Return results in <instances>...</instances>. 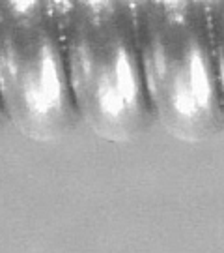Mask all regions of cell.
I'll return each instance as SVG.
<instances>
[{
	"label": "cell",
	"instance_id": "obj_7",
	"mask_svg": "<svg viewBox=\"0 0 224 253\" xmlns=\"http://www.w3.org/2000/svg\"><path fill=\"white\" fill-rule=\"evenodd\" d=\"M157 6L162 8H179V6H187L189 0H153Z\"/></svg>",
	"mask_w": 224,
	"mask_h": 253
},
{
	"label": "cell",
	"instance_id": "obj_2",
	"mask_svg": "<svg viewBox=\"0 0 224 253\" xmlns=\"http://www.w3.org/2000/svg\"><path fill=\"white\" fill-rule=\"evenodd\" d=\"M75 109L96 133L127 141L150 122L138 40L114 8L81 9L64 42Z\"/></svg>",
	"mask_w": 224,
	"mask_h": 253
},
{
	"label": "cell",
	"instance_id": "obj_6",
	"mask_svg": "<svg viewBox=\"0 0 224 253\" xmlns=\"http://www.w3.org/2000/svg\"><path fill=\"white\" fill-rule=\"evenodd\" d=\"M58 4H77L81 9H105L112 8L114 0H56Z\"/></svg>",
	"mask_w": 224,
	"mask_h": 253
},
{
	"label": "cell",
	"instance_id": "obj_1",
	"mask_svg": "<svg viewBox=\"0 0 224 253\" xmlns=\"http://www.w3.org/2000/svg\"><path fill=\"white\" fill-rule=\"evenodd\" d=\"M136 40L150 105L162 124L189 141L219 133L224 96L209 27L187 6H157Z\"/></svg>",
	"mask_w": 224,
	"mask_h": 253
},
{
	"label": "cell",
	"instance_id": "obj_5",
	"mask_svg": "<svg viewBox=\"0 0 224 253\" xmlns=\"http://www.w3.org/2000/svg\"><path fill=\"white\" fill-rule=\"evenodd\" d=\"M0 2L8 6L11 15H34L43 2H53V0H0Z\"/></svg>",
	"mask_w": 224,
	"mask_h": 253
},
{
	"label": "cell",
	"instance_id": "obj_4",
	"mask_svg": "<svg viewBox=\"0 0 224 253\" xmlns=\"http://www.w3.org/2000/svg\"><path fill=\"white\" fill-rule=\"evenodd\" d=\"M213 34V45H215V56H217V68H219V79H221V88L224 96V8L219 13L215 23V28L211 30Z\"/></svg>",
	"mask_w": 224,
	"mask_h": 253
},
{
	"label": "cell",
	"instance_id": "obj_3",
	"mask_svg": "<svg viewBox=\"0 0 224 253\" xmlns=\"http://www.w3.org/2000/svg\"><path fill=\"white\" fill-rule=\"evenodd\" d=\"M0 103L39 141L65 135L75 122L64 45L36 13L11 15L0 28Z\"/></svg>",
	"mask_w": 224,
	"mask_h": 253
}]
</instances>
